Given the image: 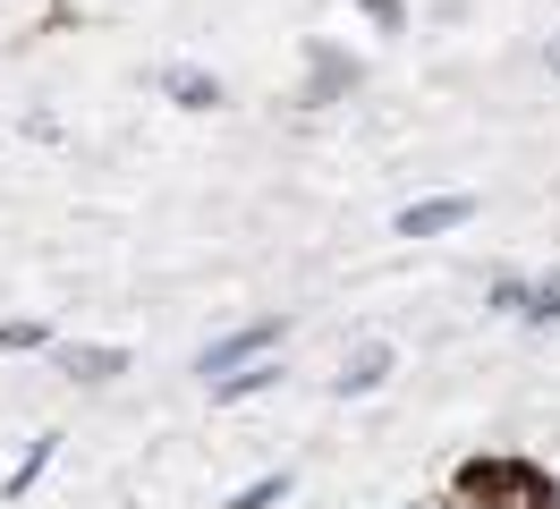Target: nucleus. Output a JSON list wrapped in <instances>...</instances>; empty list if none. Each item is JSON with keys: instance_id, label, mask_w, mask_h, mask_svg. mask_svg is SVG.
<instances>
[{"instance_id": "nucleus-4", "label": "nucleus", "mask_w": 560, "mask_h": 509, "mask_svg": "<svg viewBox=\"0 0 560 509\" xmlns=\"http://www.w3.org/2000/svg\"><path fill=\"white\" fill-rule=\"evenodd\" d=\"M383 373H390V348H357L349 366H340V391H374Z\"/></svg>"}, {"instance_id": "nucleus-2", "label": "nucleus", "mask_w": 560, "mask_h": 509, "mask_svg": "<svg viewBox=\"0 0 560 509\" xmlns=\"http://www.w3.org/2000/svg\"><path fill=\"white\" fill-rule=\"evenodd\" d=\"M272 332H280V323H246L238 339H221V348L205 357V373H221V382H230V373H238V366H246V357H255V348H264Z\"/></svg>"}, {"instance_id": "nucleus-3", "label": "nucleus", "mask_w": 560, "mask_h": 509, "mask_svg": "<svg viewBox=\"0 0 560 509\" xmlns=\"http://www.w3.org/2000/svg\"><path fill=\"white\" fill-rule=\"evenodd\" d=\"M60 366L77 382H110V373H128V348H60Z\"/></svg>"}, {"instance_id": "nucleus-1", "label": "nucleus", "mask_w": 560, "mask_h": 509, "mask_svg": "<svg viewBox=\"0 0 560 509\" xmlns=\"http://www.w3.org/2000/svg\"><path fill=\"white\" fill-rule=\"evenodd\" d=\"M467 212H476L467 196H442V204H417V212H399V230H408V238H433V230H458Z\"/></svg>"}, {"instance_id": "nucleus-6", "label": "nucleus", "mask_w": 560, "mask_h": 509, "mask_svg": "<svg viewBox=\"0 0 560 509\" xmlns=\"http://www.w3.org/2000/svg\"><path fill=\"white\" fill-rule=\"evenodd\" d=\"M272 501H280V475H264V484H246L230 509H272Z\"/></svg>"}, {"instance_id": "nucleus-5", "label": "nucleus", "mask_w": 560, "mask_h": 509, "mask_svg": "<svg viewBox=\"0 0 560 509\" xmlns=\"http://www.w3.org/2000/svg\"><path fill=\"white\" fill-rule=\"evenodd\" d=\"M162 85H171V94L187 102V111H205V102H221V85H212V77H196V68H171Z\"/></svg>"}]
</instances>
